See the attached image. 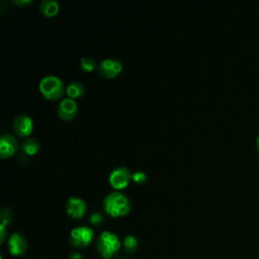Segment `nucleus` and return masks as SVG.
Wrapping results in <instances>:
<instances>
[{"label":"nucleus","instance_id":"24","mask_svg":"<svg viewBox=\"0 0 259 259\" xmlns=\"http://www.w3.org/2000/svg\"><path fill=\"white\" fill-rule=\"evenodd\" d=\"M121 259H124V258H121Z\"/></svg>","mask_w":259,"mask_h":259},{"label":"nucleus","instance_id":"19","mask_svg":"<svg viewBox=\"0 0 259 259\" xmlns=\"http://www.w3.org/2000/svg\"><path fill=\"white\" fill-rule=\"evenodd\" d=\"M132 179L136 182V183H144L147 180V174L143 171H135L134 173H132Z\"/></svg>","mask_w":259,"mask_h":259},{"label":"nucleus","instance_id":"6","mask_svg":"<svg viewBox=\"0 0 259 259\" xmlns=\"http://www.w3.org/2000/svg\"><path fill=\"white\" fill-rule=\"evenodd\" d=\"M7 248L9 253L15 257L23 256L28 248L25 237L20 233H13L7 239Z\"/></svg>","mask_w":259,"mask_h":259},{"label":"nucleus","instance_id":"3","mask_svg":"<svg viewBox=\"0 0 259 259\" xmlns=\"http://www.w3.org/2000/svg\"><path fill=\"white\" fill-rule=\"evenodd\" d=\"M41 95L49 100H57L63 97L66 92L64 81L56 75H46L38 83Z\"/></svg>","mask_w":259,"mask_h":259},{"label":"nucleus","instance_id":"2","mask_svg":"<svg viewBox=\"0 0 259 259\" xmlns=\"http://www.w3.org/2000/svg\"><path fill=\"white\" fill-rule=\"evenodd\" d=\"M122 242L115 233L104 231L96 239V250L102 259L113 258L120 250Z\"/></svg>","mask_w":259,"mask_h":259},{"label":"nucleus","instance_id":"22","mask_svg":"<svg viewBox=\"0 0 259 259\" xmlns=\"http://www.w3.org/2000/svg\"><path fill=\"white\" fill-rule=\"evenodd\" d=\"M11 2L18 6H25L29 3H31V0H11Z\"/></svg>","mask_w":259,"mask_h":259},{"label":"nucleus","instance_id":"9","mask_svg":"<svg viewBox=\"0 0 259 259\" xmlns=\"http://www.w3.org/2000/svg\"><path fill=\"white\" fill-rule=\"evenodd\" d=\"M12 127L17 136L25 138L28 137L33 130V120L28 114L20 113L14 118Z\"/></svg>","mask_w":259,"mask_h":259},{"label":"nucleus","instance_id":"18","mask_svg":"<svg viewBox=\"0 0 259 259\" xmlns=\"http://www.w3.org/2000/svg\"><path fill=\"white\" fill-rule=\"evenodd\" d=\"M89 222L93 226H100L103 222V215L100 211H93L89 215Z\"/></svg>","mask_w":259,"mask_h":259},{"label":"nucleus","instance_id":"12","mask_svg":"<svg viewBox=\"0 0 259 259\" xmlns=\"http://www.w3.org/2000/svg\"><path fill=\"white\" fill-rule=\"evenodd\" d=\"M59 7L57 0H42L39 3V11L46 16H54L59 11Z\"/></svg>","mask_w":259,"mask_h":259},{"label":"nucleus","instance_id":"14","mask_svg":"<svg viewBox=\"0 0 259 259\" xmlns=\"http://www.w3.org/2000/svg\"><path fill=\"white\" fill-rule=\"evenodd\" d=\"M84 91H85L84 85H83L81 82L76 81V80L71 81V82L67 85V87H66V93H67L68 97L73 98V99L82 96L83 93H84Z\"/></svg>","mask_w":259,"mask_h":259},{"label":"nucleus","instance_id":"23","mask_svg":"<svg viewBox=\"0 0 259 259\" xmlns=\"http://www.w3.org/2000/svg\"><path fill=\"white\" fill-rule=\"evenodd\" d=\"M256 144H257V149L259 150V136L257 137V140H256Z\"/></svg>","mask_w":259,"mask_h":259},{"label":"nucleus","instance_id":"10","mask_svg":"<svg viewBox=\"0 0 259 259\" xmlns=\"http://www.w3.org/2000/svg\"><path fill=\"white\" fill-rule=\"evenodd\" d=\"M78 111V106L75 99L64 97L61 99L57 106V114L63 120L73 119Z\"/></svg>","mask_w":259,"mask_h":259},{"label":"nucleus","instance_id":"5","mask_svg":"<svg viewBox=\"0 0 259 259\" xmlns=\"http://www.w3.org/2000/svg\"><path fill=\"white\" fill-rule=\"evenodd\" d=\"M122 70V63L120 60L109 57L103 59L97 66L99 75L105 78H113L117 76Z\"/></svg>","mask_w":259,"mask_h":259},{"label":"nucleus","instance_id":"13","mask_svg":"<svg viewBox=\"0 0 259 259\" xmlns=\"http://www.w3.org/2000/svg\"><path fill=\"white\" fill-rule=\"evenodd\" d=\"M39 143L36 139L34 138H25L21 144H20V149L23 153H25L26 155H34L38 149H39Z\"/></svg>","mask_w":259,"mask_h":259},{"label":"nucleus","instance_id":"15","mask_svg":"<svg viewBox=\"0 0 259 259\" xmlns=\"http://www.w3.org/2000/svg\"><path fill=\"white\" fill-rule=\"evenodd\" d=\"M139 246V241L134 235H126L122 239V247L127 253H134Z\"/></svg>","mask_w":259,"mask_h":259},{"label":"nucleus","instance_id":"16","mask_svg":"<svg viewBox=\"0 0 259 259\" xmlns=\"http://www.w3.org/2000/svg\"><path fill=\"white\" fill-rule=\"evenodd\" d=\"M80 68L85 72H92L98 65L96 64V61L92 57H82L80 59Z\"/></svg>","mask_w":259,"mask_h":259},{"label":"nucleus","instance_id":"21","mask_svg":"<svg viewBox=\"0 0 259 259\" xmlns=\"http://www.w3.org/2000/svg\"><path fill=\"white\" fill-rule=\"evenodd\" d=\"M68 259H85L83 257V255L77 251H73L69 254V258Z\"/></svg>","mask_w":259,"mask_h":259},{"label":"nucleus","instance_id":"1","mask_svg":"<svg viewBox=\"0 0 259 259\" xmlns=\"http://www.w3.org/2000/svg\"><path fill=\"white\" fill-rule=\"evenodd\" d=\"M103 208L105 212L112 218L126 215L131 210V201L128 197L119 191H112L103 198Z\"/></svg>","mask_w":259,"mask_h":259},{"label":"nucleus","instance_id":"4","mask_svg":"<svg viewBox=\"0 0 259 259\" xmlns=\"http://www.w3.org/2000/svg\"><path fill=\"white\" fill-rule=\"evenodd\" d=\"M94 240V231L89 226H78L71 230L69 235L70 244L76 249L88 247Z\"/></svg>","mask_w":259,"mask_h":259},{"label":"nucleus","instance_id":"11","mask_svg":"<svg viewBox=\"0 0 259 259\" xmlns=\"http://www.w3.org/2000/svg\"><path fill=\"white\" fill-rule=\"evenodd\" d=\"M20 147L17 138L11 134H4L0 138V156L1 158H9L13 156Z\"/></svg>","mask_w":259,"mask_h":259},{"label":"nucleus","instance_id":"17","mask_svg":"<svg viewBox=\"0 0 259 259\" xmlns=\"http://www.w3.org/2000/svg\"><path fill=\"white\" fill-rule=\"evenodd\" d=\"M0 217H1V224L7 226L11 223L12 221V213L10 209L6 206H3L0 210Z\"/></svg>","mask_w":259,"mask_h":259},{"label":"nucleus","instance_id":"20","mask_svg":"<svg viewBox=\"0 0 259 259\" xmlns=\"http://www.w3.org/2000/svg\"><path fill=\"white\" fill-rule=\"evenodd\" d=\"M7 237H8V231L6 229V226L1 224L0 225V244L1 245L6 241Z\"/></svg>","mask_w":259,"mask_h":259},{"label":"nucleus","instance_id":"8","mask_svg":"<svg viewBox=\"0 0 259 259\" xmlns=\"http://www.w3.org/2000/svg\"><path fill=\"white\" fill-rule=\"evenodd\" d=\"M65 209L67 214L75 220L81 219L86 212V202L79 196H70L65 202Z\"/></svg>","mask_w":259,"mask_h":259},{"label":"nucleus","instance_id":"7","mask_svg":"<svg viewBox=\"0 0 259 259\" xmlns=\"http://www.w3.org/2000/svg\"><path fill=\"white\" fill-rule=\"evenodd\" d=\"M132 179V173L128 168L124 166H118L114 168L108 177L110 185L115 189H122L124 188L130 180Z\"/></svg>","mask_w":259,"mask_h":259}]
</instances>
